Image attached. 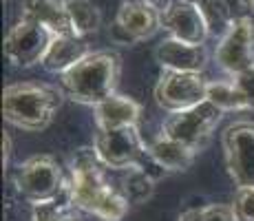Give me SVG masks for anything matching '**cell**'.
I'll return each instance as SVG.
<instances>
[{
    "label": "cell",
    "mask_w": 254,
    "mask_h": 221,
    "mask_svg": "<svg viewBox=\"0 0 254 221\" xmlns=\"http://www.w3.org/2000/svg\"><path fill=\"white\" fill-rule=\"evenodd\" d=\"M95 146H82L69 164L71 199L77 210L93 215L100 221H122L128 213V199L104 175Z\"/></svg>",
    "instance_id": "cell-1"
},
{
    "label": "cell",
    "mask_w": 254,
    "mask_h": 221,
    "mask_svg": "<svg viewBox=\"0 0 254 221\" xmlns=\"http://www.w3.org/2000/svg\"><path fill=\"white\" fill-rule=\"evenodd\" d=\"M122 75V58L120 53L104 49L91 51L82 58L75 67L60 75V88L64 97L80 104L97 106L100 102L109 100L117 93Z\"/></svg>",
    "instance_id": "cell-2"
},
{
    "label": "cell",
    "mask_w": 254,
    "mask_h": 221,
    "mask_svg": "<svg viewBox=\"0 0 254 221\" xmlns=\"http://www.w3.org/2000/svg\"><path fill=\"white\" fill-rule=\"evenodd\" d=\"M62 88L38 82H16L2 91V115L20 131L38 133L53 122L62 106Z\"/></svg>",
    "instance_id": "cell-3"
},
{
    "label": "cell",
    "mask_w": 254,
    "mask_h": 221,
    "mask_svg": "<svg viewBox=\"0 0 254 221\" xmlns=\"http://www.w3.org/2000/svg\"><path fill=\"white\" fill-rule=\"evenodd\" d=\"M102 164L111 170H128L135 166H157L148 155V144H144L137 126L124 129H97L93 140Z\"/></svg>",
    "instance_id": "cell-4"
},
{
    "label": "cell",
    "mask_w": 254,
    "mask_h": 221,
    "mask_svg": "<svg viewBox=\"0 0 254 221\" xmlns=\"http://www.w3.org/2000/svg\"><path fill=\"white\" fill-rule=\"evenodd\" d=\"M66 184H69V175H64V170L51 155H33L24 159L13 177L18 195L31 206L58 197L66 188Z\"/></svg>",
    "instance_id": "cell-5"
},
{
    "label": "cell",
    "mask_w": 254,
    "mask_h": 221,
    "mask_svg": "<svg viewBox=\"0 0 254 221\" xmlns=\"http://www.w3.org/2000/svg\"><path fill=\"white\" fill-rule=\"evenodd\" d=\"M221 109H217L212 102L203 100L197 106H190L186 111L170 113L162 124V133L173 137V140L188 144L190 148L201 150L210 140V135H212V131L221 122Z\"/></svg>",
    "instance_id": "cell-6"
},
{
    "label": "cell",
    "mask_w": 254,
    "mask_h": 221,
    "mask_svg": "<svg viewBox=\"0 0 254 221\" xmlns=\"http://www.w3.org/2000/svg\"><path fill=\"white\" fill-rule=\"evenodd\" d=\"M214 62L230 77L250 71L254 67V20L252 16L237 18L219 36Z\"/></svg>",
    "instance_id": "cell-7"
},
{
    "label": "cell",
    "mask_w": 254,
    "mask_h": 221,
    "mask_svg": "<svg viewBox=\"0 0 254 221\" xmlns=\"http://www.w3.org/2000/svg\"><path fill=\"white\" fill-rule=\"evenodd\" d=\"M56 33L40 22L20 18L4 36V56L18 69H31L42 65Z\"/></svg>",
    "instance_id": "cell-8"
},
{
    "label": "cell",
    "mask_w": 254,
    "mask_h": 221,
    "mask_svg": "<svg viewBox=\"0 0 254 221\" xmlns=\"http://www.w3.org/2000/svg\"><path fill=\"white\" fill-rule=\"evenodd\" d=\"M162 29V9L153 0H122L111 38L120 44H135L153 38Z\"/></svg>",
    "instance_id": "cell-9"
},
{
    "label": "cell",
    "mask_w": 254,
    "mask_h": 221,
    "mask_svg": "<svg viewBox=\"0 0 254 221\" xmlns=\"http://www.w3.org/2000/svg\"><path fill=\"white\" fill-rule=\"evenodd\" d=\"M228 175L239 188H254V122L241 120L223 131Z\"/></svg>",
    "instance_id": "cell-10"
},
{
    "label": "cell",
    "mask_w": 254,
    "mask_h": 221,
    "mask_svg": "<svg viewBox=\"0 0 254 221\" xmlns=\"http://www.w3.org/2000/svg\"><path fill=\"white\" fill-rule=\"evenodd\" d=\"M208 80L203 73H179L162 71L155 84V102L168 113L186 111L206 100Z\"/></svg>",
    "instance_id": "cell-11"
},
{
    "label": "cell",
    "mask_w": 254,
    "mask_h": 221,
    "mask_svg": "<svg viewBox=\"0 0 254 221\" xmlns=\"http://www.w3.org/2000/svg\"><path fill=\"white\" fill-rule=\"evenodd\" d=\"M162 29L170 33V38L190 44H206L210 38V29L201 11L190 0H170L166 4L162 9Z\"/></svg>",
    "instance_id": "cell-12"
},
{
    "label": "cell",
    "mask_w": 254,
    "mask_h": 221,
    "mask_svg": "<svg viewBox=\"0 0 254 221\" xmlns=\"http://www.w3.org/2000/svg\"><path fill=\"white\" fill-rule=\"evenodd\" d=\"M155 60L162 71L203 73L208 65V51L206 44H190L177 38H166L155 49Z\"/></svg>",
    "instance_id": "cell-13"
},
{
    "label": "cell",
    "mask_w": 254,
    "mask_h": 221,
    "mask_svg": "<svg viewBox=\"0 0 254 221\" xmlns=\"http://www.w3.org/2000/svg\"><path fill=\"white\" fill-rule=\"evenodd\" d=\"M91 53L89 42L84 38L75 36V33H62V36H56L49 47L45 60H42V67L47 69L49 73H66L71 67H75L82 58H86Z\"/></svg>",
    "instance_id": "cell-14"
},
{
    "label": "cell",
    "mask_w": 254,
    "mask_h": 221,
    "mask_svg": "<svg viewBox=\"0 0 254 221\" xmlns=\"http://www.w3.org/2000/svg\"><path fill=\"white\" fill-rule=\"evenodd\" d=\"M199 150L190 148L188 144L179 140L159 133L153 142L148 144V155L153 157V161L164 170V173H184L192 166L194 157Z\"/></svg>",
    "instance_id": "cell-15"
},
{
    "label": "cell",
    "mask_w": 254,
    "mask_h": 221,
    "mask_svg": "<svg viewBox=\"0 0 254 221\" xmlns=\"http://www.w3.org/2000/svg\"><path fill=\"white\" fill-rule=\"evenodd\" d=\"M95 111V126L97 129H124V126H137L141 117V106L133 97L126 95H111L109 100L93 106Z\"/></svg>",
    "instance_id": "cell-16"
},
{
    "label": "cell",
    "mask_w": 254,
    "mask_h": 221,
    "mask_svg": "<svg viewBox=\"0 0 254 221\" xmlns=\"http://www.w3.org/2000/svg\"><path fill=\"white\" fill-rule=\"evenodd\" d=\"M20 18L40 22L42 27L51 29L56 36L73 33L64 0H20Z\"/></svg>",
    "instance_id": "cell-17"
},
{
    "label": "cell",
    "mask_w": 254,
    "mask_h": 221,
    "mask_svg": "<svg viewBox=\"0 0 254 221\" xmlns=\"http://www.w3.org/2000/svg\"><path fill=\"white\" fill-rule=\"evenodd\" d=\"M206 100L212 102V104L217 106V109H221L223 113L252 111L250 100H248L246 93L241 91V86L234 82V77H230V80H208Z\"/></svg>",
    "instance_id": "cell-18"
},
{
    "label": "cell",
    "mask_w": 254,
    "mask_h": 221,
    "mask_svg": "<svg viewBox=\"0 0 254 221\" xmlns=\"http://www.w3.org/2000/svg\"><path fill=\"white\" fill-rule=\"evenodd\" d=\"M66 16L71 22V31L80 38L95 33L102 24V11L93 0H64Z\"/></svg>",
    "instance_id": "cell-19"
},
{
    "label": "cell",
    "mask_w": 254,
    "mask_h": 221,
    "mask_svg": "<svg viewBox=\"0 0 254 221\" xmlns=\"http://www.w3.org/2000/svg\"><path fill=\"white\" fill-rule=\"evenodd\" d=\"M75 206L71 199V188L66 184V188L62 190L58 197L45 201V204H36L31 213V221H80L75 213Z\"/></svg>",
    "instance_id": "cell-20"
},
{
    "label": "cell",
    "mask_w": 254,
    "mask_h": 221,
    "mask_svg": "<svg viewBox=\"0 0 254 221\" xmlns=\"http://www.w3.org/2000/svg\"><path fill=\"white\" fill-rule=\"evenodd\" d=\"M155 181H157V177L153 175L150 168H144V166L128 168L122 179V195L128 199V204H144L153 195Z\"/></svg>",
    "instance_id": "cell-21"
},
{
    "label": "cell",
    "mask_w": 254,
    "mask_h": 221,
    "mask_svg": "<svg viewBox=\"0 0 254 221\" xmlns=\"http://www.w3.org/2000/svg\"><path fill=\"white\" fill-rule=\"evenodd\" d=\"M190 2H194L197 9L201 11L203 20L210 29V36H221L232 24V20H237L232 16L230 7L226 4V0H190Z\"/></svg>",
    "instance_id": "cell-22"
},
{
    "label": "cell",
    "mask_w": 254,
    "mask_h": 221,
    "mask_svg": "<svg viewBox=\"0 0 254 221\" xmlns=\"http://www.w3.org/2000/svg\"><path fill=\"white\" fill-rule=\"evenodd\" d=\"M177 221H237L232 206L223 204H210L201 208H190L179 215Z\"/></svg>",
    "instance_id": "cell-23"
},
{
    "label": "cell",
    "mask_w": 254,
    "mask_h": 221,
    "mask_svg": "<svg viewBox=\"0 0 254 221\" xmlns=\"http://www.w3.org/2000/svg\"><path fill=\"white\" fill-rule=\"evenodd\" d=\"M237 221H254V188H239L232 201Z\"/></svg>",
    "instance_id": "cell-24"
},
{
    "label": "cell",
    "mask_w": 254,
    "mask_h": 221,
    "mask_svg": "<svg viewBox=\"0 0 254 221\" xmlns=\"http://www.w3.org/2000/svg\"><path fill=\"white\" fill-rule=\"evenodd\" d=\"M234 82H237V84L241 86V91L246 93V97L250 100V106H252V111H254V67L250 69V71L237 75V77H234Z\"/></svg>",
    "instance_id": "cell-25"
},
{
    "label": "cell",
    "mask_w": 254,
    "mask_h": 221,
    "mask_svg": "<svg viewBox=\"0 0 254 221\" xmlns=\"http://www.w3.org/2000/svg\"><path fill=\"white\" fill-rule=\"evenodd\" d=\"M226 4L230 7L234 18H246L250 16V9H254L252 0H226Z\"/></svg>",
    "instance_id": "cell-26"
},
{
    "label": "cell",
    "mask_w": 254,
    "mask_h": 221,
    "mask_svg": "<svg viewBox=\"0 0 254 221\" xmlns=\"http://www.w3.org/2000/svg\"><path fill=\"white\" fill-rule=\"evenodd\" d=\"M9 153H11V140H9V135L4 133V137H2V164L7 166V161H9Z\"/></svg>",
    "instance_id": "cell-27"
},
{
    "label": "cell",
    "mask_w": 254,
    "mask_h": 221,
    "mask_svg": "<svg viewBox=\"0 0 254 221\" xmlns=\"http://www.w3.org/2000/svg\"><path fill=\"white\" fill-rule=\"evenodd\" d=\"M153 2H155V0H153Z\"/></svg>",
    "instance_id": "cell-28"
},
{
    "label": "cell",
    "mask_w": 254,
    "mask_h": 221,
    "mask_svg": "<svg viewBox=\"0 0 254 221\" xmlns=\"http://www.w3.org/2000/svg\"><path fill=\"white\" fill-rule=\"evenodd\" d=\"M252 2H254V0H252Z\"/></svg>",
    "instance_id": "cell-29"
}]
</instances>
